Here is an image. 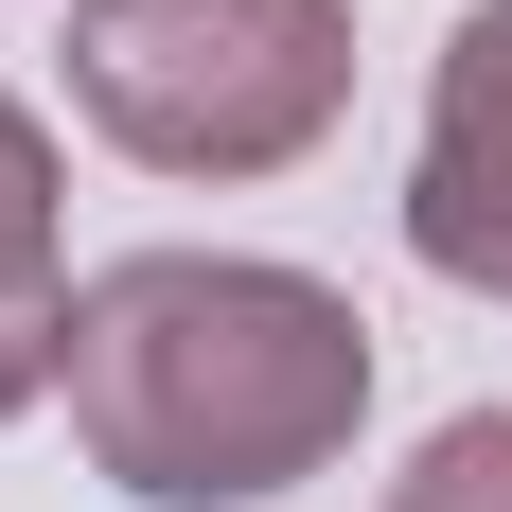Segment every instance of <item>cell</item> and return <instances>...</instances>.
<instances>
[{
	"instance_id": "cell-1",
	"label": "cell",
	"mask_w": 512,
	"mask_h": 512,
	"mask_svg": "<svg viewBox=\"0 0 512 512\" xmlns=\"http://www.w3.org/2000/svg\"><path fill=\"white\" fill-rule=\"evenodd\" d=\"M371 424V318L318 265L265 248H124L71 283V442L142 512H248L354 460Z\"/></svg>"
},
{
	"instance_id": "cell-2",
	"label": "cell",
	"mask_w": 512,
	"mask_h": 512,
	"mask_svg": "<svg viewBox=\"0 0 512 512\" xmlns=\"http://www.w3.org/2000/svg\"><path fill=\"white\" fill-rule=\"evenodd\" d=\"M71 106L142 177H283L354 106V0H71Z\"/></svg>"
},
{
	"instance_id": "cell-3",
	"label": "cell",
	"mask_w": 512,
	"mask_h": 512,
	"mask_svg": "<svg viewBox=\"0 0 512 512\" xmlns=\"http://www.w3.org/2000/svg\"><path fill=\"white\" fill-rule=\"evenodd\" d=\"M407 248L477 301H512V0H477L442 36L424 89V159H407Z\"/></svg>"
},
{
	"instance_id": "cell-4",
	"label": "cell",
	"mask_w": 512,
	"mask_h": 512,
	"mask_svg": "<svg viewBox=\"0 0 512 512\" xmlns=\"http://www.w3.org/2000/svg\"><path fill=\"white\" fill-rule=\"evenodd\" d=\"M53 195H71L53 177V124L0 89V301H53Z\"/></svg>"
},
{
	"instance_id": "cell-5",
	"label": "cell",
	"mask_w": 512,
	"mask_h": 512,
	"mask_svg": "<svg viewBox=\"0 0 512 512\" xmlns=\"http://www.w3.org/2000/svg\"><path fill=\"white\" fill-rule=\"evenodd\" d=\"M389 512H512V407H460L407 477H389Z\"/></svg>"
},
{
	"instance_id": "cell-6",
	"label": "cell",
	"mask_w": 512,
	"mask_h": 512,
	"mask_svg": "<svg viewBox=\"0 0 512 512\" xmlns=\"http://www.w3.org/2000/svg\"><path fill=\"white\" fill-rule=\"evenodd\" d=\"M36 389H71V283L53 301H0V424L36 407Z\"/></svg>"
}]
</instances>
